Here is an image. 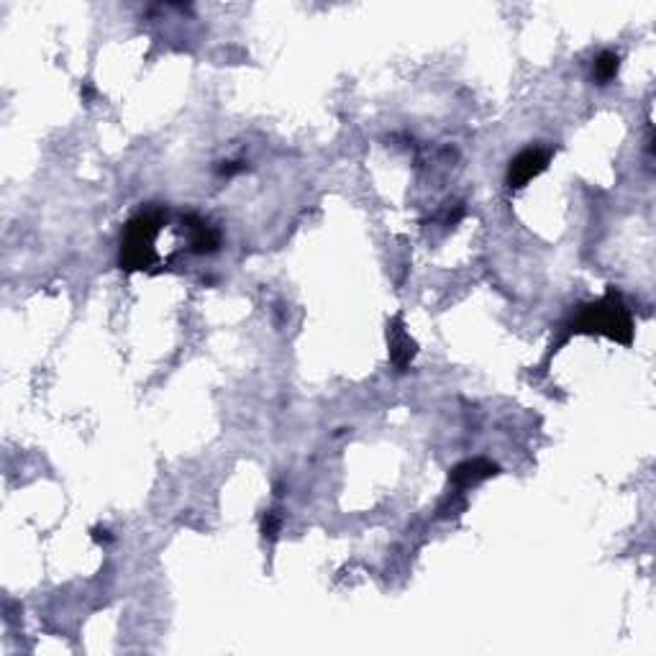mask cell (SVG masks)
<instances>
[{
    "mask_svg": "<svg viewBox=\"0 0 656 656\" xmlns=\"http://www.w3.org/2000/svg\"><path fill=\"white\" fill-rule=\"evenodd\" d=\"M93 539H96V542L108 543L111 542V531H108V528H100V525H96V528H93Z\"/></svg>",
    "mask_w": 656,
    "mask_h": 656,
    "instance_id": "10",
    "label": "cell"
},
{
    "mask_svg": "<svg viewBox=\"0 0 656 656\" xmlns=\"http://www.w3.org/2000/svg\"><path fill=\"white\" fill-rule=\"evenodd\" d=\"M187 226V241H190V251L193 254H214L221 246V233L203 218L197 215H187L185 218Z\"/></svg>",
    "mask_w": 656,
    "mask_h": 656,
    "instance_id": "5",
    "label": "cell"
},
{
    "mask_svg": "<svg viewBox=\"0 0 656 656\" xmlns=\"http://www.w3.org/2000/svg\"><path fill=\"white\" fill-rule=\"evenodd\" d=\"M500 472L497 464H492L490 460H482V457H475V460H464L460 461L457 467L449 469V485L454 487L457 492L469 490V487H477L482 485L485 479H490Z\"/></svg>",
    "mask_w": 656,
    "mask_h": 656,
    "instance_id": "4",
    "label": "cell"
},
{
    "mask_svg": "<svg viewBox=\"0 0 656 656\" xmlns=\"http://www.w3.org/2000/svg\"><path fill=\"white\" fill-rule=\"evenodd\" d=\"M549 159H551V151L543 147H528L524 151H518L508 164V175H506L508 187H513V190L525 187L528 182L539 178L543 169L549 167Z\"/></svg>",
    "mask_w": 656,
    "mask_h": 656,
    "instance_id": "3",
    "label": "cell"
},
{
    "mask_svg": "<svg viewBox=\"0 0 656 656\" xmlns=\"http://www.w3.org/2000/svg\"><path fill=\"white\" fill-rule=\"evenodd\" d=\"M241 169H244V164L241 162H223V167H218L221 175H236V172H241Z\"/></svg>",
    "mask_w": 656,
    "mask_h": 656,
    "instance_id": "9",
    "label": "cell"
},
{
    "mask_svg": "<svg viewBox=\"0 0 656 656\" xmlns=\"http://www.w3.org/2000/svg\"><path fill=\"white\" fill-rule=\"evenodd\" d=\"M387 342H390V360H393L395 367L403 372L410 361H413V357H415L418 346H415V342L410 339V333L405 331V326H403L400 318H395L393 323H390V328H387Z\"/></svg>",
    "mask_w": 656,
    "mask_h": 656,
    "instance_id": "6",
    "label": "cell"
},
{
    "mask_svg": "<svg viewBox=\"0 0 656 656\" xmlns=\"http://www.w3.org/2000/svg\"><path fill=\"white\" fill-rule=\"evenodd\" d=\"M279 528H282V518H279L278 510H267L262 515V536L275 542L279 536Z\"/></svg>",
    "mask_w": 656,
    "mask_h": 656,
    "instance_id": "8",
    "label": "cell"
},
{
    "mask_svg": "<svg viewBox=\"0 0 656 656\" xmlns=\"http://www.w3.org/2000/svg\"><path fill=\"white\" fill-rule=\"evenodd\" d=\"M572 331L607 336L618 344H631L633 333H636L631 311L625 308L624 297L618 296L615 290H607L600 300H595L590 305H582L579 315L574 318Z\"/></svg>",
    "mask_w": 656,
    "mask_h": 656,
    "instance_id": "1",
    "label": "cell"
},
{
    "mask_svg": "<svg viewBox=\"0 0 656 656\" xmlns=\"http://www.w3.org/2000/svg\"><path fill=\"white\" fill-rule=\"evenodd\" d=\"M618 67H621V57L615 51H600L597 59H595L592 75H595V80L600 82V85H606V82H610L618 75Z\"/></svg>",
    "mask_w": 656,
    "mask_h": 656,
    "instance_id": "7",
    "label": "cell"
},
{
    "mask_svg": "<svg viewBox=\"0 0 656 656\" xmlns=\"http://www.w3.org/2000/svg\"><path fill=\"white\" fill-rule=\"evenodd\" d=\"M164 223L162 208H151V211H141L133 215L126 223V231L121 236V257L118 262L123 269L136 272V269H147L157 262V249L154 241L159 236V229Z\"/></svg>",
    "mask_w": 656,
    "mask_h": 656,
    "instance_id": "2",
    "label": "cell"
}]
</instances>
